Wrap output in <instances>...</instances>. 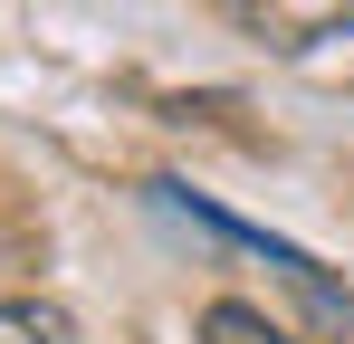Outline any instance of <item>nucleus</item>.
I'll return each instance as SVG.
<instances>
[{
	"mask_svg": "<svg viewBox=\"0 0 354 344\" xmlns=\"http://www.w3.org/2000/svg\"><path fill=\"white\" fill-rule=\"evenodd\" d=\"M0 344H77V325L48 296H0Z\"/></svg>",
	"mask_w": 354,
	"mask_h": 344,
	"instance_id": "3",
	"label": "nucleus"
},
{
	"mask_svg": "<svg viewBox=\"0 0 354 344\" xmlns=\"http://www.w3.org/2000/svg\"><path fill=\"white\" fill-rule=\"evenodd\" d=\"M163 201H173V211H192V220L211 229V239H230V249H259L268 268H288V278L306 287V306H316V325H345V287L326 278V268H316L306 249H288V239H268V229H249V220H230V211H211V201H201V191H182V182H163Z\"/></svg>",
	"mask_w": 354,
	"mask_h": 344,
	"instance_id": "2",
	"label": "nucleus"
},
{
	"mask_svg": "<svg viewBox=\"0 0 354 344\" xmlns=\"http://www.w3.org/2000/svg\"><path fill=\"white\" fill-rule=\"evenodd\" d=\"M201 344H297V335L268 325L259 306H211V316H201Z\"/></svg>",
	"mask_w": 354,
	"mask_h": 344,
	"instance_id": "4",
	"label": "nucleus"
},
{
	"mask_svg": "<svg viewBox=\"0 0 354 344\" xmlns=\"http://www.w3.org/2000/svg\"><path fill=\"white\" fill-rule=\"evenodd\" d=\"M221 19H230L239 39L278 48V57H306V48H326V39H354V0H221Z\"/></svg>",
	"mask_w": 354,
	"mask_h": 344,
	"instance_id": "1",
	"label": "nucleus"
}]
</instances>
